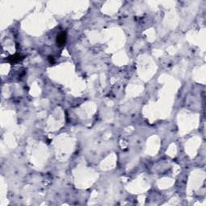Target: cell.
I'll use <instances>...</instances> for the list:
<instances>
[{
  "label": "cell",
  "mask_w": 206,
  "mask_h": 206,
  "mask_svg": "<svg viewBox=\"0 0 206 206\" xmlns=\"http://www.w3.org/2000/svg\"><path fill=\"white\" fill-rule=\"evenodd\" d=\"M23 59V57L20 55H19V54H15V55H14V56H9L8 58H7V61L10 62L11 64H15V63H17L19 61H20Z\"/></svg>",
  "instance_id": "6da1fadb"
},
{
  "label": "cell",
  "mask_w": 206,
  "mask_h": 206,
  "mask_svg": "<svg viewBox=\"0 0 206 206\" xmlns=\"http://www.w3.org/2000/svg\"><path fill=\"white\" fill-rule=\"evenodd\" d=\"M65 42H66V33L65 32L61 33L56 37V43L57 44H59V46L64 45Z\"/></svg>",
  "instance_id": "7a4b0ae2"
},
{
  "label": "cell",
  "mask_w": 206,
  "mask_h": 206,
  "mask_svg": "<svg viewBox=\"0 0 206 206\" xmlns=\"http://www.w3.org/2000/svg\"><path fill=\"white\" fill-rule=\"evenodd\" d=\"M48 60H49V62H50L51 64H53V63H54V59H53L52 56H49V57H48Z\"/></svg>",
  "instance_id": "3957f363"
}]
</instances>
